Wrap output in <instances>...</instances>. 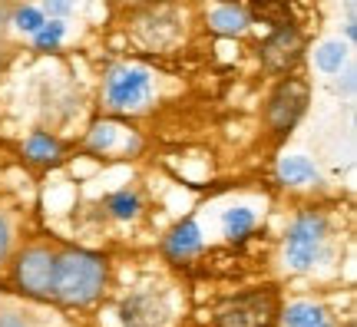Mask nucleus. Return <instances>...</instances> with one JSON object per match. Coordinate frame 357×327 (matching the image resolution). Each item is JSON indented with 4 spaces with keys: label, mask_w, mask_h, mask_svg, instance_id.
I'll use <instances>...</instances> for the list:
<instances>
[{
    "label": "nucleus",
    "mask_w": 357,
    "mask_h": 327,
    "mask_svg": "<svg viewBox=\"0 0 357 327\" xmlns=\"http://www.w3.org/2000/svg\"><path fill=\"white\" fill-rule=\"evenodd\" d=\"M106 277H109V268H106L102 254L83 252V248L56 254V264H53V301L66 304V307H89L102 294Z\"/></svg>",
    "instance_id": "nucleus-1"
},
{
    "label": "nucleus",
    "mask_w": 357,
    "mask_h": 327,
    "mask_svg": "<svg viewBox=\"0 0 357 327\" xmlns=\"http://www.w3.org/2000/svg\"><path fill=\"white\" fill-rule=\"evenodd\" d=\"M307 102H311L307 79H301V76H281L265 102L268 129H271L275 136H288V132L301 123V116L307 113Z\"/></svg>",
    "instance_id": "nucleus-2"
},
{
    "label": "nucleus",
    "mask_w": 357,
    "mask_h": 327,
    "mask_svg": "<svg viewBox=\"0 0 357 327\" xmlns=\"http://www.w3.org/2000/svg\"><path fill=\"white\" fill-rule=\"evenodd\" d=\"M324 238H328V218L321 212H301L284 231V261L294 271L314 268L321 248H324Z\"/></svg>",
    "instance_id": "nucleus-3"
},
{
    "label": "nucleus",
    "mask_w": 357,
    "mask_h": 327,
    "mask_svg": "<svg viewBox=\"0 0 357 327\" xmlns=\"http://www.w3.org/2000/svg\"><path fill=\"white\" fill-rule=\"evenodd\" d=\"M278 317V294L271 288L248 291L215 311V327H271Z\"/></svg>",
    "instance_id": "nucleus-4"
},
{
    "label": "nucleus",
    "mask_w": 357,
    "mask_h": 327,
    "mask_svg": "<svg viewBox=\"0 0 357 327\" xmlns=\"http://www.w3.org/2000/svg\"><path fill=\"white\" fill-rule=\"evenodd\" d=\"M153 93V73L146 66H113L102 79V102L109 109H139Z\"/></svg>",
    "instance_id": "nucleus-5"
},
{
    "label": "nucleus",
    "mask_w": 357,
    "mask_h": 327,
    "mask_svg": "<svg viewBox=\"0 0 357 327\" xmlns=\"http://www.w3.org/2000/svg\"><path fill=\"white\" fill-rule=\"evenodd\" d=\"M53 264H56V254L43 245H30L17 254L13 261V281L17 288L37 298V301H50L53 298Z\"/></svg>",
    "instance_id": "nucleus-6"
},
{
    "label": "nucleus",
    "mask_w": 357,
    "mask_h": 327,
    "mask_svg": "<svg viewBox=\"0 0 357 327\" xmlns=\"http://www.w3.org/2000/svg\"><path fill=\"white\" fill-rule=\"evenodd\" d=\"M132 37L139 40L146 50H169L182 37V20H178L176 7L172 3H155V7H146L142 13H136Z\"/></svg>",
    "instance_id": "nucleus-7"
},
{
    "label": "nucleus",
    "mask_w": 357,
    "mask_h": 327,
    "mask_svg": "<svg viewBox=\"0 0 357 327\" xmlns=\"http://www.w3.org/2000/svg\"><path fill=\"white\" fill-rule=\"evenodd\" d=\"M305 56V33L294 24L275 26L261 43H258V60L271 76H284L288 70L298 66V60Z\"/></svg>",
    "instance_id": "nucleus-8"
},
{
    "label": "nucleus",
    "mask_w": 357,
    "mask_h": 327,
    "mask_svg": "<svg viewBox=\"0 0 357 327\" xmlns=\"http://www.w3.org/2000/svg\"><path fill=\"white\" fill-rule=\"evenodd\" d=\"M166 317L169 307L155 291H136L119 304V321L126 327H162Z\"/></svg>",
    "instance_id": "nucleus-9"
},
{
    "label": "nucleus",
    "mask_w": 357,
    "mask_h": 327,
    "mask_svg": "<svg viewBox=\"0 0 357 327\" xmlns=\"http://www.w3.org/2000/svg\"><path fill=\"white\" fill-rule=\"evenodd\" d=\"M162 252H166L169 261H189L192 254L202 252V228H199V222H192V218L178 222L162 241Z\"/></svg>",
    "instance_id": "nucleus-10"
},
{
    "label": "nucleus",
    "mask_w": 357,
    "mask_h": 327,
    "mask_svg": "<svg viewBox=\"0 0 357 327\" xmlns=\"http://www.w3.org/2000/svg\"><path fill=\"white\" fill-rule=\"evenodd\" d=\"M248 10L245 7H238V3H231V0H225V3H218V7H212L208 10V30H215L218 37H242L245 30H248Z\"/></svg>",
    "instance_id": "nucleus-11"
},
{
    "label": "nucleus",
    "mask_w": 357,
    "mask_h": 327,
    "mask_svg": "<svg viewBox=\"0 0 357 327\" xmlns=\"http://www.w3.org/2000/svg\"><path fill=\"white\" fill-rule=\"evenodd\" d=\"M248 20H261L268 26L294 24L291 0H248Z\"/></svg>",
    "instance_id": "nucleus-12"
},
{
    "label": "nucleus",
    "mask_w": 357,
    "mask_h": 327,
    "mask_svg": "<svg viewBox=\"0 0 357 327\" xmlns=\"http://www.w3.org/2000/svg\"><path fill=\"white\" fill-rule=\"evenodd\" d=\"M60 152H63V146H60V139L50 136V132H30V139L24 142V155L26 162L33 165H53L56 159H60Z\"/></svg>",
    "instance_id": "nucleus-13"
},
{
    "label": "nucleus",
    "mask_w": 357,
    "mask_h": 327,
    "mask_svg": "<svg viewBox=\"0 0 357 327\" xmlns=\"http://www.w3.org/2000/svg\"><path fill=\"white\" fill-rule=\"evenodd\" d=\"M278 178L284 185H311L318 182V165L307 155H284L278 162Z\"/></svg>",
    "instance_id": "nucleus-14"
},
{
    "label": "nucleus",
    "mask_w": 357,
    "mask_h": 327,
    "mask_svg": "<svg viewBox=\"0 0 357 327\" xmlns=\"http://www.w3.org/2000/svg\"><path fill=\"white\" fill-rule=\"evenodd\" d=\"M328 317H331L328 314V307L311 304V301H294L281 311L284 327H314V324H321V321H328Z\"/></svg>",
    "instance_id": "nucleus-15"
},
{
    "label": "nucleus",
    "mask_w": 357,
    "mask_h": 327,
    "mask_svg": "<svg viewBox=\"0 0 357 327\" xmlns=\"http://www.w3.org/2000/svg\"><path fill=\"white\" fill-rule=\"evenodd\" d=\"M255 212L252 208H229L222 215V231L229 241H245L252 231H255Z\"/></svg>",
    "instance_id": "nucleus-16"
},
{
    "label": "nucleus",
    "mask_w": 357,
    "mask_h": 327,
    "mask_svg": "<svg viewBox=\"0 0 357 327\" xmlns=\"http://www.w3.org/2000/svg\"><path fill=\"white\" fill-rule=\"evenodd\" d=\"M106 208H109V215L119 218V222H132V218H139V212H142V199L132 189H119L116 195L106 199Z\"/></svg>",
    "instance_id": "nucleus-17"
},
{
    "label": "nucleus",
    "mask_w": 357,
    "mask_h": 327,
    "mask_svg": "<svg viewBox=\"0 0 357 327\" xmlns=\"http://www.w3.org/2000/svg\"><path fill=\"white\" fill-rule=\"evenodd\" d=\"M314 63L321 73H341V66L347 63V43L341 40H328L314 50Z\"/></svg>",
    "instance_id": "nucleus-18"
},
{
    "label": "nucleus",
    "mask_w": 357,
    "mask_h": 327,
    "mask_svg": "<svg viewBox=\"0 0 357 327\" xmlns=\"http://www.w3.org/2000/svg\"><path fill=\"white\" fill-rule=\"evenodd\" d=\"M30 37H33V47H37V50H56V47H60V40L66 37V24L53 17L50 24H43L37 33H30Z\"/></svg>",
    "instance_id": "nucleus-19"
},
{
    "label": "nucleus",
    "mask_w": 357,
    "mask_h": 327,
    "mask_svg": "<svg viewBox=\"0 0 357 327\" xmlns=\"http://www.w3.org/2000/svg\"><path fill=\"white\" fill-rule=\"evenodd\" d=\"M10 24L17 26L20 33H37L40 26L47 24V17H43V10H37V7L24 3V7H17V10L10 13Z\"/></svg>",
    "instance_id": "nucleus-20"
},
{
    "label": "nucleus",
    "mask_w": 357,
    "mask_h": 327,
    "mask_svg": "<svg viewBox=\"0 0 357 327\" xmlns=\"http://www.w3.org/2000/svg\"><path fill=\"white\" fill-rule=\"evenodd\" d=\"M116 132H119L116 123H96V126L89 129V149L93 152H109L116 146Z\"/></svg>",
    "instance_id": "nucleus-21"
},
{
    "label": "nucleus",
    "mask_w": 357,
    "mask_h": 327,
    "mask_svg": "<svg viewBox=\"0 0 357 327\" xmlns=\"http://www.w3.org/2000/svg\"><path fill=\"white\" fill-rule=\"evenodd\" d=\"M10 248H13V225L7 212H0V264L10 258Z\"/></svg>",
    "instance_id": "nucleus-22"
},
{
    "label": "nucleus",
    "mask_w": 357,
    "mask_h": 327,
    "mask_svg": "<svg viewBox=\"0 0 357 327\" xmlns=\"http://www.w3.org/2000/svg\"><path fill=\"white\" fill-rule=\"evenodd\" d=\"M73 7H77V0H43V13H50L56 20H63Z\"/></svg>",
    "instance_id": "nucleus-23"
},
{
    "label": "nucleus",
    "mask_w": 357,
    "mask_h": 327,
    "mask_svg": "<svg viewBox=\"0 0 357 327\" xmlns=\"http://www.w3.org/2000/svg\"><path fill=\"white\" fill-rule=\"evenodd\" d=\"M0 327H30V321L17 311H0Z\"/></svg>",
    "instance_id": "nucleus-24"
},
{
    "label": "nucleus",
    "mask_w": 357,
    "mask_h": 327,
    "mask_svg": "<svg viewBox=\"0 0 357 327\" xmlns=\"http://www.w3.org/2000/svg\"><path fill=\"white\" fill-rule=\"evenodd\" d=\"M314 327H334V321L328 317V321H321V324H314Z\"/></svg>",
    "instance_id": "nucleus-25"
}]
</instances>
